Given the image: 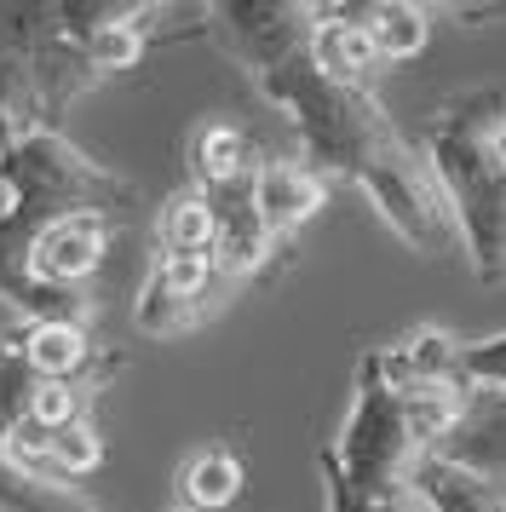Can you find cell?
<instances>
[{
	"instance_id": "1",
	"label": "cell",
	"mask_w": 506,
	"mask_h": 512,
	"mask_svg": "<svg viewBox=\"0 0 506 512\" xmlns=\"http://www.w3.org/2000/svg\"><path fill=\"white\" fill-rule=\"evenodd\" d=\"M317 6L305 0H219L207 6V41L253 75V87L294 121L305 167L345 179L414 254H449L460 242L432 162L414 150L374 87H340L311 64Z\"/></svg>"
},
{
	"instance_id": "2",
	"label": "cell",
	"mask_w": 506,
	"mask_h": 512,
	"mask_svg": "<svg viewBox=\"0 0 506 512\" xmlns=\"http://www.w3.org/2000/svg\"><path fill=\"white\" fill-rule=\"evenodd\" d=\"M506 127V93L449 98L426 121V162H432L443 202L455 213L460 248L478 282H506V162L495 139Z\"/></svg>"
},
{
	"instance_id": "3",
	"label": "cell",
	"mask_w": 506,
	"mask_h": 512,
	"mask_svg": "<svg viewBox=\"0 0 506 512\" xmlns=\"http://www.w3.org/2000/svg\"><path fill=\"white\" fill-rule=\"evenodd\" d=\"M426 449L414 438L409 403L391 392L386 380L374 374V363H357V392H351V409H345L340 438L317 449V461L340 478L351 495L363 501H397L409 495V472Z\"/></svg>"
},
{
	"instance_id": "4",
	"label": "cell",
	"mask_w": 506,
	"mask_h": 512,
	"mask_svg": "<svg viewBox=\"0 0 506 512\" xmlns=\"http://www.w3.org/2000/svg\"><path fill=\"white\" fill-rule=\"evenodd\" d=\"M115 219L110 213H64L35 231L29 242V282L46 294H81L92 282V271L110 254Z\"/></svg>"
},
{
	"instance_id": "5",
	"label": "cell",
	"mask_w": 506,
	"mask_h": 512,
	"mask_svg": "<svg viewBox=\"0 0 506 512\" xmlns=\"http://www.w3.org/2000/svg\"><path fill=\"white\" fill-rule=\"evenodd\" d=\"M248 179L219 185V190H202L207 202H213V265H219L236 288L253 282V277H265V265H271L276 254H294V248H282V242L265 231V219H259V208H253Z\"/></svg>"
},
{
	"instance_id": "6",
	"label": "cell",
	"mask_w": 506,
	"mask_h": 512,
	"mask_svg": "<svg viewBox=\"0 0 506 512\" xmlns=\"http://www.w3.org/2000/svg\"><path fill=\"white\" fill-rule=\"evenodd\" d=\"M432 455L472 472L506 501V392H466L455 426L437 438Z\"/></svg>"
},
{
	"instance_id": "7",
	"label": "cell",
	"mask_w": 506,
	"mask_h": 512,
	"mask_svg": "<svg viewBox=\"0 0 506 512\" xmlns=\"http://www.w3.org/2000/svg\"><path fill=\"white\" fill-rule=\"evenodd\" d=\"M374 374L386 380L397 397H414V392H466L460 386V340L449 328H409L403 340L368 351Z\"/></svg>"
},
{
	"instance_id": "8",
	"label": "cell",
	"mask_w": 506,
	"mask_h": 512,
	"mask_svg": "<svg viewBox=\"0 0 506 512\" xmlns=\"http://www.w3.org/2000/svg\"><path fill=\"white\" fill-rule=\"evenodd\" d=\"M253 208H259V219H265V231L282 242V248H294V236L311 225L322 213V202H328V179H317L305 162H294V156H271V162L253 167Z\"/></svg>"
},
{
	"instance_id": "9",
	"label": "cell",
	"mask_w": 506,
	"mask_h": 512,
	"mask_svg": "<svg viewBox=\"0 0 506 512\" xmlns=\"http://www.w3.org/2000/svg\"><path fill=\"white\" fill-rule=\"evenodd\" d=\"M23 357H29V369L41 374V380H92V374H110V369H127V357L121 351H104L92 346L87 323H18Z\"/></svg>"
},
{
	"instance_id": "10",
	"label": "cell",
	"mask_w": 506,
	"mask_h": 512,
	"mask_svg": "<svg viewBox=\"0 0 506 512\" xmlns=\"http://www.w3.org/2000/svg\"><path fill=\"white\" fill-rule=\"evenodd\" d=\"M311 64L340 87H368L380 70V52L357 24V6H317V29H311Z\"/></svg>"
},
{
	"instance_id": "11",
	"label": "cell",
	"mask_w": 506,
	"mask_h": 512,
	"mask_svg": "<svg viewBox=\"0 0 506 512\" xmlns=\"http://www.w3.org/2000/svg\"><path fill=\"white\" fill-rule=\"evenodd\" d=\"M253 144L242 127H230V121H202L196 133H190V179L196 190H219V185H236V179H248L253 173Z\"/></svg>"
},
{
	"instance_id": "12",
	"label": "cell",
	"mask_w": 506,
	"mask_h": 512,
	"mask_svg": "<svg viewBox=\"0 0 506 512\" xmlns=\"http://www.w3.org/2000/svg\"><path fill=\"white\" fill-rule=\"evenodd\" d=\"M242 455L225 449V443H207L196 449L190 461L179 466V495H184V512H219L242 495Z\"/></svg>"
},
{
	"instance_id": "13",
	"label": "cell",
	"mask_w": 506,
	"mask_h": 512,
	"mask_svg": "<svg viewBox=\"0 0 506 512\" xmlns=\"http://www.w3.org/2000/svg\"><path fill=\"white\" fill-rule=\"evenodd\" d=\"M357 24L368 29L380 64H403V58H414V52H426V41H432V12H426V6H409V0H374V6H357Z\"/></svg>"
},
{
	"instance_id": "14",
	"label": "cell",
	"mask_w": 506,
	"mask_h": 512,
	"mask_svg": "<svg viewBox=\"0 0 506 512\" xmlns=\"http://www.w3.org/2000/svg\"><path fill=\"white\" fill-rule=\"evenodd\" d=\"M156 254H213V202L196 185L156 208Z\"/></svg>"
},
{
	"instance_id": "15",
	"label": "cell",
	"mask_w": 506,
	"mask_h": 512,
	"mask_svg": "<svg viewBox=\"0 0 506 512\" xmlns=\"http://www.w3.org/2000/svg\"><path fill=\"white\" fill-rule=\"evenodd\" d=\"M0 512H104V507L87 501L81 489L58 484V478H35V472H18L12 461H0Z\"/></svg>"
},
{
	"instance_id": "16",
	"label": "cell",
	"mask_w": 506,
	"mask_h": 512,
	"mask_svg": "<svg viewBox=\"0 0 506 512\" xmlns=\"http://www.w3.org/2000/svg\"><path fill=\"white\" fill-rule=\"evenodd\" d=\"M41 386H46V380L29 369L18 334H12V328H0V443L35 415V392H41Z\"/></svg>"
},
{
	"instance_id": "17",
	"label": "cell",
	"mask_w": 506,
	"mask_h": 512,
	"mask_svg": "<svg viewBox=\"0 0 506 512\" xmlns=\"http://www.w3.org/2000/svg\"><path fill=\"white\" fill-rule=\"evenodd\" d=\"M104 466V438H98V426L92 420H75L64 432H52V478L69 484V478H87Z\"/></svg>"
},
{
	"instance_id": "18",
	"label": "cell",
	"mask_w": 506,
	"mask_h": 512,
	"mask_svg": "<svg viewBox=\"0 0 506 512\" xmlns=\"http://www.w3.org/2000/svg\"><path fill=\"white\" fill-rule=\"evenodd\" d=\"M460 386L466 392H506V328L489 340H460Z\"/></svg>"
},
{
	"instance_id": "19",
	"label": "cell",
	"mask_w": 506,
	"mask_h": 512,
	"mask_svg": "<svg viewBox=\"0 0 506 512\" xmlns=\"http://www.w3.org/2000/svg\"><path fill=\"white\" fill-rule=\"evenodd\" d=\"M495 150H501V162H506V127H501V139H495Z\"/></svg>"
},
{
	"instance_id": "20",
	"label": "cell",
	"mask_w": 506,
	"mask_h": 512,
	"mask_svg": "<svg viewBox=\"0 0 506 512\" xmlns=\"http://www.w3.org/2000/svg\"><path fill=\"white\" fill-rule=\"evenodd\" d=\"M495 512H506V501H501V507H495Z\"/></svg>"
},
{
	"instance_id": "21",
	"label": "cell",
	"mask_w": 506,
	"mask_h": 512,
	"mask_svg": "<svg viewBox=\"0 0 506 512\" xmlns=\"http://www.w3.org/2000/svg\"><path fill=\"white\" fill-rule=\"evenodd\" d=\"M173 512H184V507H173Z\"/></svg>"
}]
</instances>
